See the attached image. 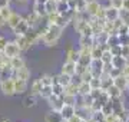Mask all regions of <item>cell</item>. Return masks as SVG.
<instances>
[{
  "label": "cell",
  "instance_id": "obj_19",
  "mask_svg": "<svg viewBox=\"0 0 129 122\" xmlns=\"http://www.w3.org/2000/svg\"><path fill=\"white\" fill-rule=\"evenodd\" d=\"M57 7H59V0H47L45 3V12L47 14L53 13V12H57Z\"/></svg>",
  "mask_w": 129,
  "mask_h": 122
},
{
  "label": "cell",
  "instance_id": "obj_56",
  "mask_svg": "<svg viewBox=\"0 0 129 122\" xmlns=\"http://www.w3.org/2000/svg\"><path fill=\"white\" fill-rule=\"evenodd\" d=\"M62 122H68V121H66V119H63V121H62Z\"/></svg>",
  "mask_w": 129,
  "mask_h": 122
},
{
  "label": "cell",
  "instance_id": "obj_48",
  "mask_svg": "<svg viewBox=\"0 0 129 122\" xmlns=\"http://www.w3.org/2000/svg\"><path fill=\"white\" fill-rule=\"evenodd\" d=\"M10 2H12V0H0V7H2V6H7V5H10Z\"/></svg>",
  "mask_w": 129,
  "mask_h": 122
},
{
  "label": "cell",
  "instance_id": "obj_3",
  "mask_svg": "<svg viewBox=\"0 0 129 122\" xmlns=\"http://www.w3.org/2000/svg\"><path fill=\"white\" fill-rule=\"evenodd\" d=\"M0 92L6 96H13L16 95V90H14V78H9L6 80H2L0 82Z\"/></svg>",
  "mask_w": 129,
  "mask_h": 122
},
{
  "label": "cell",
  "instance_id": "obj_23",
  "mask_svg": "<svg viewBox=\"0 0 129 122\" xmlns=\"http://www.w3.org/2000/svg\"><path fill=\"white\" fill-rule=\"evenodd\" d=\"M42 86H43V85H42L40 79H35L32 83H30V94L39 98V95H40V90H42Z\"/></svg>",
  "mask_w": 129,
  "mask_h": 122
},
{
  "label": "cell",
  "instance_id": "obj_31",
  "mask_svg": "<svg viewBox=\"0 0 129 122\" xmlns=\"http://www.w3.org/2000/svg\"><path fill=\"white\" fill-rule=\"evenodd\" d=\"M33 12L36 14H39L40 17H46V12H45V5H40V3H33Z\"/></svg>",
  "mask_w": 129,
  "mask_h": 122
},
{
  "label": "cell",
  "instance_id": "obj_41",
  "mask_svg": "<svg viewBox=\"0 0 129 122\" xmlns=\"http://www.w3.org/2000/svg\"><path fill=\"white\" fill-rule=\"evenodd\" d=\"M120 55H122V56L126 59V60H129V46H128V45H123V46H122Z\"/></svg>",
  "mask_w": 129,
  "mask_h": 122
},
{
  "label": "cell",
  "instance_id": "obj_52",
  "mask_svg": "<svg viewBox=\"0 0 129 122\" xmlns=\"http://www.w3.org/2000/svg\"><path fill=\"white\" fill-rule=\"evenodd\" d=\"M123 122H129V113L125 116V119H123Z\"/></svg>",
  "mask_w": 129,
  "mask_h": 122
},
{
  "label": "cell",
  "instance_id": "obj_7",
  "mask_svg": "<svg viewBox=\"0 0 129 122\" xmlns=\"http://www.w3.org/2000/svg\"><path fill=\"white\" fill-rule=\"evenodd\" d=\"M59 112H60V115H62V118L68 121L70 116H73L75 113H76V106H75L73 103H66L64 102Z\"/></svg>",
  "mask_w": 129,
  "mask_h": 122
},
{
  "label": "cell",
  "instance_id": "obj_21",
  "mask_svg": "<svg viewBox=\"0 0 129 122\" xmlns=\"http://www.w3.org/2000/svg\"><path fill=\"white\" fill-rule=\"evenodd\" d=\"M129 60H126L122 55H118V56H112V60H111V63H112V66L113 68H118V69H122L126 63H128Z\"/></svg>",
  "mask_w": 129,
  "mask_h": 122
},
{
  "label": "cell",
  "instance_id": "obj_5",
  "mask_svg": "<svg viewBox=\"0 0 129 122\" xmlns=\"http://www.w3.org/2000/svg\"><path fill=\"white\" fill-rule=\"evenodd\" d=\"M22 53V49L19 47V45L14 40H12V42H7V45H6V49H5V55L7 57H14V56H19Z\"/></svg>",
  "mask_w": 129,
  "mask_h": 122
},
{
  "label": "cell",
  "instance_id": "obj_32",
  "mask_svg": "<svg viewBox=\"0 0 129 122\" xmlns=\"http://www.w3.org/2000/svg\"><path fill=\"white\" fill-rule=\"evenodd\" d=\"M119 20L123 24L129 26V10L123 9V7H122V9H119Z\"/></svg>",
  "mask_w": 129,
  "mask_h": 122
},
{
  "label": "cell",
  "instance_id": "obj_47",
  "mask_svg": "<svg viewBox=\"0 0 129 122\" xmlns=\"http://www.w3.org/2000/svg\"><path fill=\"white\" fill-rule=\"evenodd\" d=\"M5 26H6V19L2 16V14H0V29H3Z\"/></svg>",
  "mask_w": 129,
  "mask_h": 122
},
{
  "label": "cell",
  "instance_id": "obj_4",
  "mask_svg": "<svg viewBox=\"0 0 129 122\" xmlns=\"http://www.w3.org/2000/svg\"><path fill=\"white\" fill-rule=\"evenodd\" d=\"M89 71L93 76L101 78V75L103 73V60L102 59H92L89 63Z\"/></svg>",
  "mask_w": 129,
  "mask_h": 122
},
{
  "label": "cell",
  "instance_id": "obj_51",
  "mask_svg": "<svg viewBox=\"0 0 129 122\" xmlns=\"http://www.w3.org/2000/svg\"><path fill=\"white\" fill-rule=\"evenodd\" d=\"M35 2H36V3H40V5H45L47 0H35Z\"/></svg>",
  "mask_w": 129,
  "mask_h": 122
},
{
  "label": "cell",
  "instance_id": "obj_17",
  "mask_svg": "<svg viewBox=\"0 0 129 122\" xmlns=\"http://www.w3.org/2000/svg\"><path fill=\"white\" fill-rule=\"evenodd\" d=\"M22 105H23L24 108H35L37 105V96H35V95L29 94L27 96H24L23 101H22Z\"/></svg>",
  "mask_w": 129,
  "mask_h": 122
},
{
  "label": "cell",
  "instance_id": "obj_49",
  "mask_svg": "<svg viewBox=\"0 0 129 122\" xmlns=\"http://www.w3.org/2000/svg\"><path fill=\"white\" fill-rule=\"evenodd\" d=\"M123 9L129 10V0H123Z\"/></svg>",
  "mask_w": 129,
  "mask_h": 122
},
{
  "label": "cell",
  "instance_id": "obj_42",
  "mask_svg": "<svg viewBox=\"0 0 129 122\" xmlns=\"http://www.w3.org/2000/svg\"><path fill=\"white\" fill-rule=\"evenodd\" d=\"M120 75L125 76L126 79H129V62L123 66V68H122V69H120Z\"/></svg>",
  "mask_w": 129,
  "mask_h": 122
},
{
  "label": "cell",
  "instance_id": "obj_44",
  "mask_svg": "<svg viewBox=\"0 0 129 122\" xmlns=\"http://www.w3.org/2000/svg\"><path fill=\"white\" fill-rule=\"evenodd\" d=\"M95 17H98V19H105V6H101L99 7V10H98V13Z\"/></svg>",
  "mask_w": 129,
  "mask_h": 122
},
{
  "label": "cell",
  "instance_id": "obj_16",
  "mask_svg": "<svg viewBox=\"0 0 129 122\" xmlns=\"http://www.w3.org/2000/svg\"><path fill=\"white\" fill-rule=\"evenodd\" d=\"M22 17H23L22 14H19V13H16V12H13V13L9 16V19L6 20V24H7V26H9V27L13 30V29L19 24V22L22 20Z\"/></svg>",
  "mask_w": 129,
  "mask_h": 122
},
{
  "label": "cell",
  "instance_id": "obj_40",
  "mask_svg": "<svg viewBox=\"0 0 129 122\" xmlns=\"http://www.w3.org/2000/svg\"><path fill=\"white\" fill-rule=\"evenodd\" d=\"M109 5L111 6H113V7H115V9H122V7H123V0H111V2H109Z\"/></svg>",
  "mask_w": 129,
  "mask_h": 122
},
{
  "label": "cell",
  "instance_id": "obj_15",
  "mask_svg": "<svg viewBox=\"0 0 129 122\" xmlns=\"http://www.w3.org/2000/svg\"><path fill=\"white\" fill-rule=\"evenodd\" d=\"M63 118L60 115L59 111H55V109H50L49 112L45 115V122H62Z\"/></svg>",
  "mask_w": 129,
  "mask_h": 122
},
{
  "label": "cell",
  "instance_id": "obj_28",
  "mask_svg": "<svg viewBox=\"0 0 129 122\" xmlns=\"http://www.w3.org/2000/svg\"><path fill=\"white\" fill-rule=\"evenodd\" d=\"M79 45H80V47L93 46L95 45V36H80L79 38Z\"/></svg>",
  "mask_w": 129,
  "mask_h": 122
},
{
  "label": "cell",
  "instance_id": "obj_36",
  "mask_svg": "<svg viewBox=\"0 0 129 122\" xmlns=\"http://www.w3.org/2000/svg\"><path fill=\"white\" fill-rule=\"evenodd\" d=\"M73 3H75V10H78V12H83L85 7H86L88 0H73Z\"/></svg>",
  "mask_w": 129,
  "mask_h": 122
},
{
  "label": "cell",
  "instance_id": "obj_55",
  "mask_svg": "<svg viewBox=\"0 0 129 122\" xmlns=\"http://www.w3.org/2000/svg\"><path fill=\"white\" fill-rule=\"evenodd\" d=\"M0 122H9V121H6V119H2V121H0Z\"/></svg>",
  "mask_w": 129,
  "mask_h": 122
},
{
  "label": "cell",
  "instance_id": "obj_43",
  "mask_svg": "<svg viewBox=\"0 0 129 122\" xmlns=\"http://www.w3.org/2000/svg\"><path fill=\"white\" fill-rule=\"evenodd\" d=\"M7 42H9V40H7V39H6L5 36H2V35H0V52H5Z\"/></svg>",
  "mask_w": 129,
  "mask_h": 122
},
{
  "label": "cell",
  "instance_id": "obj_58",
  "mask_svg": "<svg viewBox=\"0 0 129 122\" xmlns=\"http://www.w3.org/2000/svg\"><path fill=\"white\" fill-rule=\"evenodd\" d=\"M83 122H88V121H83Z\"/></svg>",
  "mask_w": 129,
  "mask_h": 122
},
{
  "label": "cell",
  "instance_id": "obj_24",
  "mask_svg": "<svg viewBox=\"0 0 129 122\" xmlns=\"http://www.w3.org/2000/svg\"><path fill=\"white\" fill-rule=\"evenodd\" d=\"M113 85H115V86H118L120 90H126V86H128V79H126L125 76L119 75V76H116L115 79H113Z\"/></svg>",
  "mask_w": 129,
  "mask_h": 122
},
{
  "label": "cell",
  "instance_id": "obj_45",
  "mask_svg": "<svg viewBox=\"0 0 129 122\" xmlns=\"http://www.w3.org/2000/svg\"><path fill=\"white\" fill-rule=\"evenodd\" d=\"M109 75H111L112 78L115 79L116 76H119V75H120V69H118V68H113V66H112V69L109 71Z\"/></svg>",
  "mask_w": 129,
  "mask_h": 122
},
{
  "label": "cell",
  "instance_id": "obj_27",
  "mask_svg": "<svg viewBox=\"0 0 129 122\" xmlns=\"http://www.w3.org/2000/svg\"><path fill=\"white\" fill-rule=\"evenodd\" d=\"M106 92H108V95L111 96V99L113 98H119V96H122L123 95V90H120L118 86H115V85H112V86H109L108 89H106Z\"/></svg>",
  "mask_w": 129,
  "mask_h": 122
},
{
  "label": "cell",
  "instance_id": "obj_29",
  "mask_svg": "<svg viewBox=\"0 0 129 122\" xmlns=\"http://www.w3.org/2000/svg\"><path fill=\"white\" fill-rule=\"evenodd\" d=\"M52 95H53L52 85H47V86H42V90H40V95H39V98H42V99H45V101H47V99L50 98Z\"/></svg>",
  "mask_w": 129,
  "mask_h": 122
},
{
  "label": "cell",
  "instance_id": "obj_33",
  "mask_svg": "<svg viewBox=\"0 0 129 122\" xmlns=\"http://www.w3.org/2000/svg\"><path fill=\"white\" fill-rule=\"evenodd\" d=\"M12 13H13V10H12L10 5H7V6H2V7H0V14H2V16H3V17H5L6 20L9 19V16H10Z\"/></svg>",
  "mask_w": 129,
  "mask_h": 122
},
{
  "label": "cell",
  "instance_id": "obj_60",
  "mask_svg": "<svg viewBox=\"0 0 129 122\" xmlns=\"http://www.w3.org/2000/svg\"><path fill=\"white\" fill-rule=\"evenodd\" d=\"M128 46H129V45H128Z\"/></svg>",
  "mask_w": 129,
  "mask_h": 122
},
{
  "label": "cell",
  "instance_id": "obj_14",
  "mask_svg": "<svg viewBox=\"0 0 129 122\" xmlns=\"http://www.w3.org/2000/svg\"><path fill=\"white\" fill-rule=\"evenodd\" d=\"M80 80H78V82H75V79L70 82L68 86H64V94L66 96H78L79 95V89H78V85Z\"/></svg>",
  "mask_w": 129,
  "mask_h": 122
},
{
  "label": "cell",
  "instance_id": "obj_37",
  "mask_svg": "<svg viewBox=\"0 0 129 122\" xmlns=\"http://www.w3.org/2000/svg\"><path fill=\"white\" fill-rule=\"evenodd\" d=\"M102 60H103V63H108V62L112 60V53L111 50H109V47H106V49H103V53H102Z\"/></svg>",
  "mask_w": 129,
  "mask_h": 122
},
{
  "label": "cell",
  "instance_id": "obj_12",
  "mask_svg": "<svg viewBox=\"0 0 129 122\" xmlns=\"http://www.w3.org/2000/svg\"><path fill=\"white\" fill-rule=\"evenodd\" d=\"M101 3L98 2V0H88V3H86V7H85V12L89 14V17H92V16H96L98 10L101 7Z\"/></svg>",
  "mask_w": 129,
  "mask_h": 122
},
{
  "label": "cell",
  "instance_id": "obj_18",
  "mask_svg": "<svg viewBox=\"0 0 129 122\" xmlns=\"http://www.w3.org/2000/svg\"><path fill=\"white\" fill-rule=\"evenodd\" d=\"M112 85H113V78H112L109 73H105V72H103L101 75V88L106 90L109 86H112Z\"/></svg>",
  "mask_w": 129,
  "mask_h": 122
},
{
  "label": "cell",
  "instance_id": "obj_1",
  "mask_svg": "<svg viewBox=\"0 0 129 122\" xmlns=\"http://www.w3.org/2000/svg\"><path fill=\"white\" fill-rule=\"evenodd\" d=\"M64 29L57 26V24H50L46 23L42 30H39V35H40V42L47 47L56 46L59 39L62 38V33H63Z\"/></svg>",
  "mask_w": 129,
  "mask_h": 122
},
{
  "label": "cell",
  "instance_id": "obj_30",
  "mask_svg": "<svg viewBox=\"0 0 129 122\" xmlns=\"http://www.w3.org/2000/svg\"><path fill=\"white\" fill-rule=\"evenodd\" d=\"M66 60L76 62V63H78V60H79V50H76V49H69V50L66 52Z\"/></svg>",
  "mask_w": 129,
  "mask_h": 122
},
{
  "label": "cell",
  "instance_id": "obj_9",
  "mask_svg": "<svg viewBox=\"0 0 129 122\" xmlns=\"http://www.w3.org/2000/svg\"><path fill=\"white\" fill-rule=\"evenodd\" d=\"M30 76H32V72L29 69L27 66L24 65L22 68H19L16 71L13 72V78H19V79H23V80H30Z\"/></svg>",
  "mask_w": 129,
  "mask_h": 122
},
{
  "label": "cell",
  "instance_id": "obj_50",
  "mask_svg": "<svg viewBox=\"0 0 129 122\" xmlns=\"http://www.w3.org/2000/svg\"><path fill=\"white\" fill-rule=\"evenodd\" d=\"M16 2H17L19 5H26L27 3V0H16Z\"/></svg>",
  "mask_w": 129,
  "mask_h": 122
},
{
  "label": "cell",
  "instance_id": "obj_2",
  "mask_svg": "<svg viewBox=\"0 0 129 122\" xmlns=\"http://www.w3.org/2000/svg\"><path fill=\"white\" fill-rule=\"evenodd\" d=\"M46 19H47V23L57 24V26H60V27H63V29L70 23V17H69V16L60 13V12H53V13L47 14Z\"/></svg>",
  "mask_w": 129,
  "mask_h": 122
},
{
  "label": "cell",
  "instance_id": "obj_8",
  "mask_svg": "<svg viewBox=\"0 0 129 122\" xmlns=\"http://www.w3.org/2000/svg\"><path fill=\"white\" fill-rule=\"evenodd\" d=\"M46 102L49 103L50 109H55V111H60V108L63 106V103H64V99H63V96L52 95V96H50L49 99H47Z\"/></svg>",
  "mask_w": 129,
  "mask_h": 122
},
{
  "label": "cell",
  "instance_id": "obj_6",
  "mask_svg": "<svg viewBox=\"0 0 129 122\" xmlns=\"http://www.w3.org/2000/svg\"><path fill=\"white\" fill-rule=\"evenodd\" d=\"M30 29H32V27H30L27 19H26V17H22V20L19 22V24L13 29V30H12V32L14 33V36H19V35H26Z\"/></svg>",
  "mask_w": 129,
  "mask_h": 122
},
{
  "label": "cell",
  "instance_id": "obj_22",
  "mask_svg": "<svg viewBox=\"0 0 129 122\" xmlns=\"http://www.w3.org/2000/svg\"><path fill=\"white\" fill-rule=\"evenodd\" d=\"M26 65V62H24V59L20 55L19 56H14V57H10V66H12V69H13V72L16 71V69H19V68H22V66Z\"/></svg>",
  "mask_w": 129,
  "mask_h": 122
},
{
  "label": "cell",
  "instance_id": "obj_46",
  "mask_svg": "<svg viewBox=\"0 0 129 122\" xmlns=\"http://www.w3.org/2000/svg\"><path fill=\"white\" fill-rule=\"evenodd\" d=\"M68 122H83V119H82V116H80V115L75 113L73 116H70L69 119H68Z\"/></svg>",
  "mask_w": 129,
  "mask_h": 122
},
{
  "label": "cell",
  "instance_id": "obj_35",
  "mask_svg": "<svg viewBox=\"0 0 129 122\" xmlns=\"http://www.w3.org/2000/svg\"><path fill=\"white\" fill-rule=\"evenodd\" d=\"M39 79H40V82H42L43 86H47V85H52V82H53V76L49 75V73H45V75H42Z\"/></svg>",
  "mask_w": 129,
  "mask_h": 122
},
{
  "label": "cell",
  "instance_id": "obj_26",
  "mask_svg": "<svg viewBox=\"0 0 129 122\" xmlns=\"http://www.w3.org/2000/svg\"><path fill=\"white\" fill-rule=\"evenodd\" d=\"M78 89H79V95H83V96H88V95L90 94V90H92V88H90V85H89V82H79V85H78Z\"/></svg>",
  "mask_w": 129,
  "mask_h": 122
},
{
  "label": "cell",
  "instance_id": "obj_10",
  "mask_svg": "<svg viewBox=\"0 0 129 122\" xmlns=\"http://www.w3.org/2000/svg\"><path fill=\"white\" fill-rule=\"evenodd\" d=\"M29 89V82L23 79H19V78H14V90H16V95H23L26 94Z\"/></svg>",
  "mask_w": 129,
  "mask_h": 122
},
{
  "label": "cell",
  "instance_id": "obj_59",
  "mask_svg": "<svg viewBox=\"0 0 129 122\" xmlns=\"http://www.w3.org/2000/svg\"><path fill=\"white\" fill-rule=\"evenodd\" d=\"M108 2H111V0H108Z\"/></svg>",
  "mask_w": 129,
  "mask_h": 122
},
{
  "label": "cell",
  "instance_id": "obj_13",
  "mask_svg": "<svg viewBox=\"0 0 129 122\" xmlns=\"http://www.w3.org/2000/svg\"><path fill=\"white\" fill-rule=\"evenodd\" d=\"M119 17V10L115 9L113 6H105V20H109V22H115L116 19Z\"/></svg>",
  "mask_w": 129,
  "mask_h": 122
},
{
  "label": "cell",
  "instance_id": "obj_11",
  "mask_svg": "<svg viewBox=\"0 0 129 122\" xmlns=\"http://www.w3.org/2000/svg\"><path fill=\"white\" fill-rule=\"evenodd\" d=\"M62 73H66V75L75 78L76 76V62H70V60H64L63 65H62Z\"/></svg>",
  "mask_w": 129,
  "mask_h": 122
},
{
  "label": "cell",
  "instance_id": "obj_57",
  "mask_svg": "<svg viewBox=\"0 0 129 122\" xmlns=\"http://www.w3.org/2000/svg\"><path fill=\"white\" fill-rule=\"evenodd\" d=\"M128 36H129V27H128Z\"/></svg>",
  "mask_w": 129,
  "mask_h": 122
},
{
  "label": "cell",
  "instance_id": "obj_25",
  "mask_svg": "<svg viewBox=\"0 0 129 122\" xmlns=\"http://www.w3.org/2000/svg\"><path fill=\"white\" fill-rule=\"evenodd\" d=\"M56 79H57V82H59V83L64 88V86H68V85L73 80V78L69 76V75H66V73H62V72H60L59 75H56Z\"/></svg>",
  "mask_w": 129,
  "mask_h": 122
},
{
  "label": "cell",
  "instance_id": "obj_39",
  "mask_svg": "<svg viewBox=\"0 0 129 122\" xmlns=\"http://www.w3.org/2000/svg\"><path fill=\"white\" fill-rule=\"evenodd\" d=\"M109 50H111L112 56H118V55H120L122 46H120V45H115V46H111V47H109Z\"/></svg>",
  "mask_w": 129,
  "mask_h": 122
},
{
  "label": "cell",
  "instance_id": "obj_34",
  "mask_svg": "<svg viewBox=\"0 0 129 122\" xmlns=\"http://www.w3.org/2000/svg\"><path fill=\"white\" fill-rule=\"evenodd\" d=\"M108 47L115 46V45H119V36L118 35H109L108 36V42H106Z\"/></svg>",
  "mask_w": 129,
  "mask_h": 122
},
{
  "label": "cell",
  "instance_id": "obj_53",
  "mask_svg": "<svg viewBox=\"0 0 129 122\" xmlns=\"http://www.w3.org/2000/svg\"><path fill=\"white\" fill-rule=\"evenodd\" d=\"M59 2H64V3H69L70 0H59Z\"/></svg>",
  "mask_w": 129,
  "mask_h": 122
},
{
  "label": "cell",
  "instance_id": "obj_20",
  "mask_svg": "<svg viewBox=\"0 0 129 122\" xmlns=\"http://www.w3.org/2000/svg\"><path fill=\"white\" fill-rule=\"evenodd\" d=\"M9 78H13V69H12V66L6 65L3 68H0V82L9 79Z\"/></svg>",
  "mask_w": 129,
  "mask_h": 122
},
{
  "label": "cell",
  "instance_id": "obj_54",
  "mask_svg": "<svg viewBox=\"0 0 129 122\" xmlns=\"http://www.w3.org/2000/svg\"><path fill=\"white\" fill-rule=\"evenodd\" d=\"M126 90L129 92V79H128V86H126Z\"/></svg>",
  "mask_w": 129,
  "mask_h": 122
},
{
  "label": "cell",
  "instance_id": "obj_38",
  "mask_svg": "<svg viewBox=\"0 0 129 122\" xmlns=\"http://www.w3.org/2000/svg\"><path fill=\"white\" fill-rule=\"evenodd\" d=\"M89 85H90V88H92V89H99V88H101V78L93 76L92 79L89 80Z\"/></svg>",
  "mask_w": 129,
  "mask_h": 122
}]
</instances>
